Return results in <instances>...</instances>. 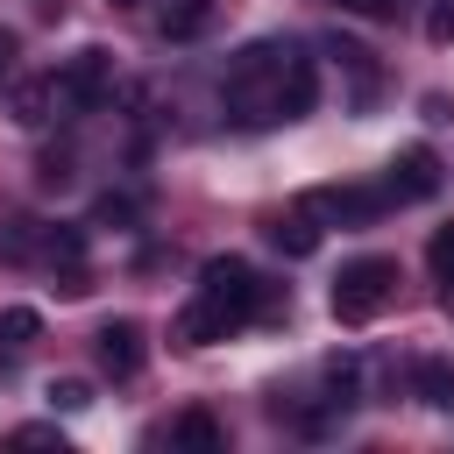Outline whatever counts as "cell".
<instances>
[{"label": "cell", "instance_id": "277c9868", "mask_svg": "<svg viewBox=\"0 0 454 454\" xmlns=\"http://www.w3.org/2000/svg\"><path fill=\"white\" fill-rule=\"evenodd\" d=\"M43 85H50V114H92V106L114 92V57H106V50H78V57H64Z\"/></svg>", "mask_w": 454, "mask_h": 454}, {"label": "cell", "instance_id": "7c38bea8", "mask_svg": "<svg viewBox=\"0 0 454 454\" xmlns=\"http://www.w3.org/2000/svg\"><path fill=\"white\" fill-rule=\"evenodd\" d=\"M411 390L426 404H454V369L447 362H411Z\"/></svg>", "mask_w": 454, "mask_h": 454}, {"label": "cell", "instance_id": "9a60e30c", "mask_svg": "<svg viewBox=\"0 0 454 454\" xmlns=\"http://www.w3.org/2000/svg\"><path fill=\"white\" fill-rule=\"evenodd\" d=\"M14 447H57V454H64V440H57V426H21V433H14Z\"/></svg>", "mask_w": 454, "mask_h": 454}, {"label": "cell", "instance_id": "d6986e66", "mask_svg": "<svg viewBox=\"0 0 454 454\" xmlns=\"http://www.w3.org/2000/svg\"><path fill=\"white\" fill-rule=\"evenodd\" d=\"M348 14H397V0H340Z\"/></svg>", "mask_w": 454, "mask_h": 454}, {"label": "cell", "instance_id": "7a4b0ae2", "mask_svg": "<svg viewBox=\"0 0 454 454\" xmlns=\"http://www.w3.org/2000/svg\"><path fill=\"white\" fill-rule=\"evenodd\" d=\"M262 312H270V284L241 255H213L199 270V284H192V298H184V312H177L170 333H177V348H213V340L255 326Z\"/></svg>", "mask_w": 454, "mask_h": 454}, {"label": "cell", "instance_id": "ba28073f", "mask_svg": "<svg viewBox=\"0 0 454 454\" xmlns=\"http://www.w3.org/2000/svg\"><path fill=\"white\" fill-rule=\"evenodd\" d=\"M270 241H277L284 255H312V248H319V220H312L305 206H291V213H270Z\"/></svg>", "mask_w": 454, "mask_h": 454}, {"label": "cell", "instance_id": "ac0fdd59", "mask_svg": "<svg viewBox=\"0 0 454 454\" xmlns=\"http://www.w3.org/2000/svg\"><path fill=\"white\" fill-rule=\"evenodd\" d=\"M128 213H135V199H114V192L99 199V220H128Z\"/></svg>", "mask_w": 454, "mask_h": 454}, {"label": "cell", "instance_id": "2e32d148", "mask_svg": "<svg viewBox=\"0 0 454 454\" xmlns=\"http://www.w3.org/2000/svg\"><path fill=\"white\" fill-rule=\"evenodd\" d=\"M14 57H21V35H14V28H0V85L14 78Z\"/></svg>", "mask_w": 454, "mask_h": 454}, {"label": "cell", "instance_id": "9c48e42d", "mask_svg": "<svg viewBox=\"0 0 454 454\" xmlns=\"http://www.w3.org/2000/svg\"><path fill=\"white\" fill-rule=\"evenodd\" d=\"M170 440H177V447H199V454H213L227 433H220V419H213L206 404H192V411H177V419H170Z\"/></svg>", "mask_w": 454, "mask_h": 454}, {"label": "cell", "instance_id": "5bb4252c", "mask_svg": "<svg viewBox=\"0 0 454 454\" xmlns=\"http://www.w3.org/2000/svg\"><path fill=\"white\" fill-rule=\"evenodd\" d=\"M50 404H57V411H85L92 390H85V383H50Z\"/></svg>", "mask_w": 454, "mask_h": 454}, {"label": "cell", "instance_id": "e0dca14e", "mask_svg": "<svg viewBox=\"0 0 454 454\" xmlns=\"http://www.w3.org/2000/svg\"><path fill=\"white\" fill-rule=\"evenodd\" d=\"M35 177H43V184H64V177H71V156H43Z\"/></svg>", "mask_w": 454, "mask_h": 454}, {"label": "cell", "instance_id": "30bf717a", "mask_svg": "<svg viewBox=\"0 0 454 454\" xmlns=\"http://www.w3.org/2000/svg\"><path fill=\"white\" fill-rule=\"evenodd\" d=\"M426 270H433V284H440V305L454 312V220L433 227V241H426Z\"/></svg>", "mask_w": 454, "mask_h": 454}, {"label": "cell", "instance_id": "3957f363", "mask_svg": "<svg viewBox=\"0 0 454 454\" xmlns=\"http://www.w3.org/2000/svg\"><path fill=\"white\" fill-rule=\"evenodd\" d=\"M390 298H397V262H390V255H355V262H340V277H333V319H340V326L376 319Z\"/></svg>", "mask_w": 454, "mask_h": 454}, {"label": "cell", "instance_id": "44dd1931", "mask_svg": "<svg viewBox=\"0 0 454 454\" xmlns=\"http://www.w3.org/2000/svg\"><path fill=\"white\" fill-rule=\"evenodd\" d=\"M50 7H57V0H50Z\"/></svg>", "mask_w": 454, "mask_h": 454}, {"label": "cell", "instance_id": "ffe728a7", "mask_svg": "<svg viewBox=\"0 0 454 454\" xmlns=\"http://www.w3.org/2000/svg\"><path fill=\"white\" fill-rule=\"evenodd\" d=\"M114 7H142V0H114Z\"/></svg>", "mask_w": 454, "mask_h": 454}, {"label": "cell", "instance_id": "6da1fadb", "mask_svg": "<svg viewBox=\"0 0 454 454\" xmlns=\"http://www.w3.org/2000/svg\"><path fill=\"white\" fill-rule=\"evenodd\" d=\"M319 99V71L312 57H298L291 43H248L227 78H220V106L234 128H277V121H298L312 114Z\"/></svg>", "mask_w": 454, "mask_h": 454}, {"label": "cell", "instance_id": "4fadbf2b", "mask_svg": "<svg viewBox=\"0 0 454 454\" xmlns=\"http://www.w3.org/2000/svg\"><path fill=\"white\" fill-rule=\"evenodd\" d=\"M35 333H43V319H35L28 305H7V312H0V348H7V355H14V348H28Z\"/></svg>", "mask_w": 454, "mask_h": 454}, {"label": "cell", "instance_id": "8992f818", "mask_svg": "<svg viewBox=\"0 0 454 454\" xmlns=\"http://www.w3.org/2000/svg\"><path fill=\"white\" fill-rule=\"evenodd\" d=\"M383 192L404 206V199H433L440 192V156L426 149V142H411V149H397L390 156V177H383Z\"/></svg>", "mask_w": 454, "mask_h": 454}, {"label": "cell", "instance_id": "5b68a950", "mask_svg": "<svg viewBox=\"0 0 454 454\" xmlns=\"http://www.w3.org/2000/svg\"><path fill=\"white\" fill-rule=\"evenodd\" d=\"M312 220H340V227H369L383 206H390V192H369V184H312L305 199H298Z\"/></svg>", "mask_w": 454, "mask_h": 454}, {"label": "cell", "instance_id": "8fae6325", "mask_svg": "<svg viewBox=\"0 0 454 454\" xmlns=\"http://www.w3.org/2000/svg\"><path fill=\"white\" fill-rule=\"evenodd\" d=\"M206 21H213V0H170V7H163V35H170V43H192Z\"/></svg>", "mask_w": 454, "mask_h": 454}, {"label": "cell", "instance_id": "52a82bcc", "mask_svg": "<svg viewBox=\"0 0 454 454\" xmlns=\"http://www.w3.org/2000/svg\"><path fill=\"white\" fill-rule=\"evenodd\" d=\"M92 355H99V369L114 376V383H128V376H142V326L135 319H106L99 333H92Z\"/></svg>", "mask_w": 454, "mask_h": 454}]
</instances>
